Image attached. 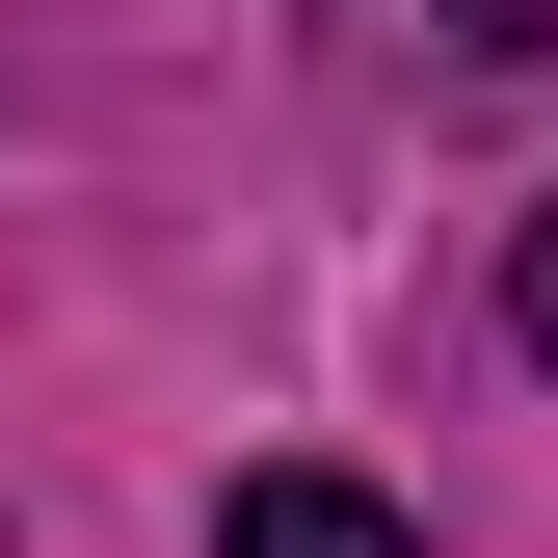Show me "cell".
Here are the masks:
<instances>
[{
  "label": "cell",
  "instance_id": "obj_1",
  "mask_svg": "<svg viewBox=\"0 0 558 558\" xmlns=\"http://www.w3.org/2000/svg\"><path fill=\"white\" fill-rule=\"evenodd\" d=\"M214 558H426V532H399L373 478H319V452H266L240 506H214Z\"/></svg>",
  "mask_w": 558,
  "mask_h": 558
},
{
  "label": "cell",
  "instance_id": "obj_2",
  "mask_svg": "<svg viewBox=\"0 0 558 558\" xmlns=\"http://www.w3.org/2000/svg\"><path fill=\"white\" fill-rule=\"evenodd\" d=\"M506 345H532V373H558V214L506 240Z\"/></svg>",
  "mask_w": 558,
  "mask_h": 558
},
{
  "label": "cell",
  "instance_id": "obj_3",
  "mask_svg": "<svg viewBox=\"0 0 558 558\" xmlns=\"http://www.w3.org/2000/svg\"><path fill=\"white\" fill-rule=\"evenodd\" d=\"M426 27H478V53H532V27H558V0H426Z\"/></svg>",
  "mask_w": 558,
  "mask_h": 558
}]
</instances>
